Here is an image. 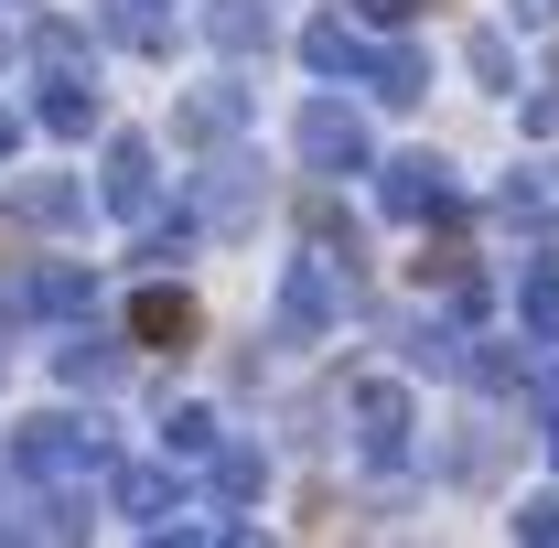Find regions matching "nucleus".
I'll list each match as a JSON object with an SVG mask.
<instances>
[{"label":"nucleus","mask_w":559,"mask_h":548,"mask_svg":"<svg viewBox=\"0 0 559 548\" xmlns=\"http://www.w3.org/2000/svg\"><path fill=\"white\" fill-rule=\"evenodd\" d=\"M140 344H173V355H183V344H194V301H183V290H151V301H140Z\"/></svg>","instance_id":"1"}]
</instances>
